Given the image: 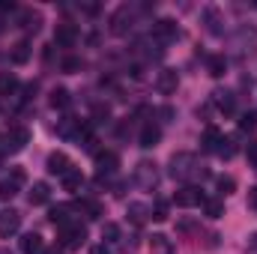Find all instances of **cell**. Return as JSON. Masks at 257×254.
<instances>
[{
	"instance_id": "cell-1",
	"label": "cell",
	"mask_w": 257,
	"mask_h": 254,
	"mask_svg": "<svg viewBox=\"0 0 257 254\" xmlns=\"http://www.w3.org/2000/svg\"><path fill=\"white\" fill-rule=\"evenodd\" d=\"M171 177L174 180H206L209 171L197 162L194 153H174L171 156Z\"/></svg>"
},
{
	"instance_id": "cell-2",
	"label": "cell",
	"mask_w": 257,
	"mask_h": 254,
	"mask_svg": "<svg viewBox=\"0 0 257 254\" xmlns=\"http://www.w3.org/2000/svg\"><path fill=\"white\" fill-rule=\"evenodd\" d=\"M132 24H135V6H117L114 12H111V18H108V30L114 33V36H126L128 30H132Z\"/></svg>"
},
{
	"instance_id": "cell-3",
	"label": "cell",
	"mask_w": 257,
	"mask_h": 254,
	"mask_svg": "<svg viewBox=\"0 0 257 254\" xmlns=\"http://www.w3.org/2000/svg\"><path fill=\"white\" fill-rule=\"evenodd\" d=\"M84 239H87V227H84V224L72 221V224L60 227V248H63V251L81 248V245H84Z\"/></svg>"
},
{
	"instance_id": "cell-4",
	"label": "cell",
	"mask_w": 257,
	"mask_h": 254,
	"mask_svg": "<svg viewBox=\"0 0 257 254\" xmlns=\"http://www.w3.org/2000/svg\"><path fill=\"white\" fill-rule=\"evenodd\" d=\"M27 144H30V129H24V126H12L3 135V150L6 153H21Z\"/></svg>"
},
{
	"instance_id": "cell-5",
	"label": "cell",
	"mask_w": 257,
	"mask_h": 254,
	"mask_svg": "<svg viewBox=\"0 0 257 254\" xmlns=\"http://www.w3.org/2000/svg\"><path fill=\"white\" fill-rule=\"evenodd\" d=\"M177 36H180V27H177V21H171V18H159V21L153 24V39H159L162 45L174 42Z\"/></svg>"
},
{
	"instance_id": "cell-6",
	"label": "cell",
	"mask_w": 257,
	"mask_h": 254,
	"mask_svg": "<svg viewBox=\"0 0 257 254\" xmlns=\"http://www.w3.org/2000/svg\"><path fill=\"white\" fill-rule=\"evenodd\" d=\"M135 183L144 186V189H156V186H159V171H156V165H153V162H138V168H135Z\"/></svg>"
},
{
	"instance_id": "cell-7",
	"label": "cell",
	"mask_w": 257,
	"mask_h": 254,
	"mask_svg": "<svg viewBox=\"0 0 257 254\" xmlns=\"http://www.w3.org/2000/svg\"><path fill=\"white\" fill-rule=\"evenodd\" d=\"M174 200H177V206H183V209H192V206H200L206 197H203V191L197 189V186H183V189L174 194Z\"/></svg>"
},
{
	"instance_id": "cell-8",
	"label": "cell",
	"mask_w": 257,
	"mask_h": 254,
	"mask_svg": "<svg viewBox=\"0 0 257 254\" xmlns=\"http://www.w3.org/2000/svg\"><path fill=\"white\" fill-rule=\"evenodd\" d=\"M45 168H48V174H54V177H60V180H63V177L69 174V171H75V165H72V159H69L66 153H60V150L48 156V162H45Z\"/></svg>"
},
{
	"instance_id": "cell-9",
	"label": "cell",
	"mask_w": 257,
	"mask_h": 254,
	"mask_svg": "<svg viewBox=\"0 0 257 254\" xmlns=\"http://www.w3.org/2000/svg\"><path fill=\"white\" fill-rule=\"evenodd\" d=\"M177 87H180V75H177V69H162L159 78H156V90H159L162 96H171V93H177Z\"/></svg>"
},
{
	"instance_id": "cell-10",
	"label": "cell",
	"mask_w": 257,
	"mask_h": 254,
	"mask_svg": "<svg viewBox=\"0 0 257 254\" xmlns=\"http://www.w3.org/2000/svg\"><path fill=\"white\" fill-rule=\"evenodd\" d=\"M18 227H21V212L18 209H3L0 212V236L9 239L12 233H18Z\"/></svg>"
},
{
	"instance_id": "cell-11",
	"label": "cell",
	"mask_w": 257,
	"mask_h": 254,
	"mask_svg": "<svg viewBox=\"0 0 257 254\" xmlns=\"http://www.w3.org/2000/svg\"><path fill=\"white\" fill-rule=\"evenodd\" d=\"M117 168H120V156H117L114 150L96 153V171H99V177H105V174H114Z\"/></svg>"
},
{
	"instance_id": "cell-12",
	"label": "cell",
	"mask_w": 257,
	"mask_h": 254,
	"mask_svg": "<svg viewBox=\"0 0 257 254\" xmlns=\"http://www.w3.org/2000/svg\"><path fill=\"white\" fill-rule=\"evenodd\" d=\"M54 42H57L60 48H75V42H78V27H75V24H57Z\"/></svg>"
},
{
	"instance_id": "cell-13",
	"label": "cell",
	"mask_w": 257,
	"mask_h": 254,
	"mask_svg": "<svg viewBox=\"0 0 257 254\" xmlns=\"http://www.w3.org/2000/svg\"><path fill=\"white\" fill-rule=\"evenodd\" d=\"M138 141H141V147H144V150H153V147L162 141V129L156 126V123H147V126L141 129Z\"/></svg>"
},
{
	"instance_id": "cell-14",
	"label": "cell",
	"mask_w": 257,
	"mask_h": 254,
	"mask_svg": "<svg viewBox=\"0 0 257 254\" xmlns=\"http://www.w3.org/2000/svg\"><path fill=\"white\" fill-rule=\"evenodd\" d=\"M147 218H153V209H150L147 203H141V200H132V203H128V221L141 227Z\"/></svg>"
},
{
	"instance_id": "cell-15",
	"label": "cell",
	"mask_w": 257,
	"mask_h": 254,
	"mask_svg": "<svg viewBox=\"0 0 257 254\" xmlns=\"http://www.w3.org/2000/svg\"><path fill=\"white\" fill-rule=\"evenodd\" d=\"M236 45L242 51H257V30L254 27H239L236 30Z\"/></svg>"
},
{
	"instance_id": "cell-16",
	"label": "cell",
	"mask_w": 257,
	"mask_h": 254,
	"mask_svg": "<svg viewBox=\"0 0 257 254\" xmlns=\"http://www.w3.org/2000/svg\"><path fill=\"white\" fill-rule=\"evenodd\" d=\"M30 54H33L30 42H27V39H21V42H15V45H12V51H9V60H12L15 66H24L27 60H30Z\"/></svg>"
},
{
	"instance_id": "cell-17",
	"label": "cell",
	"mask_w": 257,
	"mask_h": 254,
	"mask_svg": "<svg viewBox=\"0 0 257 254\" xmlns=\"http://www.w3.org/2000/svg\"><path fill=\"white\" fill-rule=\"evenodd\" d=\"M30 203L33 206H42V203H48L51 200V186L48 183H33V189H30Z\"/></svg>"
},
{
	"instance_id": "cell-18",
	"label": "cell",
	"mask_w": 257,
	"mask_h": 254,
	"mask_svg": "<svg viewBox=\"0 0 257 254\" xmlns=\"http://www.w3.org/2000/svg\"><path fill=\"white\" fill-rule=\"evenodd\" d=\"M203 24H206L209 33L218 36V33H221V12H218L215 6H206V9H203Z\"/></svg>"
},
{
	"instance_id": "cell-19",
	"label": "cell",
	"mask_w": 257,
	"mask_h": 254,
	"mask_svg": "<svg viewBox=\"0 0 257 254\" xmlns=\"http://www.w3.org/2000/svg\"><path fill=\"white\" fill-rule=\"evenodd\" d=\"M150 254H177V248L171 245V239H168V236L153 233V239H150Z\"/></svg>"
},
{
	"instance_id": "cell-20",
	"label": "cell",
	"mask_w": 257,
	"mask_h": 254,
	"mask_svg": "<svg viewBox=\"0 0 257 254\" xmlns=\"http://www.w3.org/2000/svg\"><path fill=\"white\" fill-rule=\"evenodd\" d=\"M21 251L24 254H42L45 251L42 236H39V233H24V239H21Z\"/></svg>"
},
{
	"instance_id": "cell-21",
	"label": "cell",
	"mask_w": 257,
	"mask_h": 254,
	"mask_svg": "<svg viewBox=\"0 0 257 254\" xmlns=\"http://www.w3.org/2000/svg\"><path fill=\"white\" fill-rule=\"evenodd\" d=\"M48 218H51V224H57V227H66V224L75 221V218H72V206H54V209L48 212Z\"/></svg>"
},
{
	"instance_id": "cell-22",
	"label": "cell",
	"mask_w": 257,
	"mask_h": 254,
	"mask_svg": "<svg viewBox=\"0 0 257 254\" xmlns=\"http://www.w3.org/2000/svg\"><path fill=\"white\" fill-rule=\"evenodd\" d=\"M81 189H84V174L75 168V171H69L63 177V191H72L75 194V191H81Z\"/></svg>"
},
{
	"instance_id": "cell-23",
	"label": "cell",
	"mask_w": 257,
	"mask_h": 254,
	"mask_svg": "<svg viewBox=\"0 0 257 254\" xmlns=\"http://www.w3.org/2000/svg\"><path fill=\"white\" fill-rule=\"evenodd\" d=\"M212 102H215V105H218V111H224V114H230V111L236 108V99H233V93H224V90L212 93Z\"/></svg>"
},
{
	"instance_id": "cell-24",
	"label": "cell",
	"mask_w": 257,
	"mask_h": 254,
	"mask_svg": "<svg viewBox=\"0 0 257 254\" xmlns=\"http://www.w3.org/2000/svg\"><path fill=\"white\" fill-rule=\"evenodd\" d=\"M72 105V96H69V90L66 87H57V90H51V108H57V111H66Z\"/></svg>"
},
{
	"instance_id": "cell-25",
	"label": "cell",
	"mask_w": 257,
	"mask_h": 254,
	"mask_svg": "<svg viewBox=\"0 0 257 254\" xmlns=\"http://www.w3.org/2000/svg\"><path fill=\"white\" fill-rule=\"evenodd\" d=\"M206 69H209V75H212V78H221V75H224V69H227V60H224L221 54H212V57L206 60Z\"/></svg>"
},
{
	"instance_id": "cell-26",
	"label": "cell",
	"mask_w": 257,
	"mask_h": 254,
	"mask_svg": "<svg viewBox=\"0 0 257 254\" xmlns=\"http://www.w3.org/2000/svg\"><path fill=\"white\" fill-rule=\"evenodd\" d=\"M215 153H218L221 159H233V156H236V141H233V138H221L218 147H215Z\"/></svg>"
},
{
	"instance_id": "cell-27",
	"label": "cell",
	"mask_w": 257,
	"mask_h": 254,
	"mask_svg": "<svg viewBox=\"0 0 257 254\" xmlns=\"http://www.w3.org/2000/svg\"><path fill=\"white\" fill-rule=\"evenodd\" d=\"M203 212H206L209 218H221V215H224V203H221L218 197H209V200H203Z\"/></svg>"
},
{
	"instance_id": "cell-28",
	"label": "cell",
	"mask_w": 257,
	"mask_h": 254,
	"mask_svg": "<svg viewBox=\"0 0 257 254\" xmlns=\"http://www.w3.org/2000/svg\"><path fill=\"white\" fill-rule=\"evenodd\" d=\"M15 87H18V78H15L12 72H0V96L15 93Z\"/></svg>"
},
{
	"instance_id": "cell-29",
	"label": "cell",
	"mask_w": 257,
	"mask_h": 254,
	"mask_svg": "<svg viewBox=\"0 0 257 254\" xmlns=\"http://www.w3.org/2000/svg\"><path fill=\"white\" fill-rule=\"evenodd\" d=\"M221 138H224V135H221L218 129H215V126H209L206 132H203V147L215 153V147H218V141H221Z\"/></svg>"
},
{
	"instance_id": "cell-30",
	"label": "cell",
	"mask_w": 257,
	"mask_h": 254,
	"mask_svg": "<svg viewBox=\"0 0 257 254\" xmlns=\"http://www.w3.org/2000/svg\"><path fill=\"white\" fill-rule=\"evenodd\" d=\"M39 12H33V9H24L21 12V27H27V30H39Z\"/></svg>"
},
{
	"instance_id": "cell-31",
	"label": "cell",
	"mask_w": 257,
	"mask_h": 254,
	"mask_svg": "<svg viewBox=\"0 0 257 254\" xmlns=\"http://www.w3.org/2000/svg\"><path fill=\"white\" fill-rule=\"evenodd\" d=\"M18 194V183L15 180H0V200H12Z\"/></svg>"
},
{
	"instance_id": "cell-32",
	"label": "cell",
	"mask_w": 257,
	"mask_h": 254,
	"mask_svg": "<svg viewBox=\"0 0 257 254\" xmlns=\"http://www.w3.org/2000/svg\"><path fill=\"white\" fill-rule=\"evenodd\" d=\"M215 189L221 194H233L236 191V180L233 177H215Z\"/></svg>"
},
{
	"instance_id": "cell-33",
	"label": "cell",
	"mask_w": 257,
	"mask_h": 254,
	"mask_svg": "<svg viewBox=\"0 0 257 254\" xmlns=\"http://www.w3.org/2000/svg\"><path fill=\"white\" fill-rule=\"evenodd\" d=\"M102 239H105V242H117V239H120V227H117L114 221H108V224L102 227Z\"/></svg>"
},
{
	"instance_id": "cell-34",
	"label": "cell",
	"mask_w": 257,
	"mask_h": 254,
	"mask_svg": "<svg viewBox=\"0 0 257 254\" xmlns=\"http://www.w3.org/2000/svg\"><path fill=\"white\" fill-rule=\"evenodd\" d=\"M81 209L87 212V218H99V215H102V206H99L96 200H81Z\"/></svg>"
},
{
	"instance_id": "cell-35",
	"label": "cell",
	"mask_w": 257,
	"mask_h": 254,
	"mask_svg": "<svg viewBox=\"0 0 257 254\" xmlns=\"http://www.w3.org/2000/svg\"><path fill=\"white\" fill-rule=\"evenodd\" d=\"M108 117H111V108L108 105H93V120L96 123H105Z\"/></svg>"
},
{
	"instance_id": "cell-36",
	"label": "cell",
	"mask_w": 257,
	"mask_h": 254,
	"mask_svg": "<svg viewBox=\"0 0 257 254\" xmlns=\"http://www.w3.org/2000/svg\"><path fill=\"white\" fill-rule=\"evenodd\" d=\"M239 129H242V132H248V129H257V114H254V111L242 114V120H239Z\"/></svg>"
},
{
	"instance_id": "cell-37",
	"label": "cell",
	"mask_w": 257,
	"mask_h": 254,
	"mask_svg": "<svg viewBox=\"0 0 257 254\" xmlns=\"http://www.w3.org/2000/svg\"><path fill=\"white\" fill-rule=\"evenodd\" d=\"M63 72H78V69H81V60H78V57H63Z\"/></svg>"
},
{
	"instance_id": "cell-38",
	"label": "cell",
	"mask_w": 257,
	"mask_h": 254,
	"mask_svg": "<svg viewBox=\"0 0 257 254\" xmlns=\"http://www.w3.org/2000/svg\"><path fill=\"white\" fill-rule=\"evenodd\" d=\"M153 218H156V221H165V218H168V203H156Z\"/></svg>"
},
{
	"instance_id": "cell-39",
	"label": "cell",
	"mask_w": 257,
	"mask_h": 254,
	"mask_svg": "<svg viewBox=\"0 0 257 254\" xmlns=\"http://www.w3.org/2000/svg\"><path fill=\"white\" fill-rule=\"evenodd\" d=\"M245 156H248V162L257 168V141H248V147H245Z\"/></svg>"
},
{
	"instance_id": "cell-40",
	"label": "cell",
	"mask_w": 257,
	"mask_h": 254,
	"mask_svg": "<svg viewBox=\"0 0 257 254\" xmlns=\"http://www.w3.org/2000/svg\"><path fill=\"white\" fill-rule=\"evenodd\" d=\"M9 180H15V183H18V186H21V183H24V180H27V174H24V171H21V168H12V177H9Z\"/></svg>"
},
{
	"instance_id": "cell-41",
	"label": "cell",
	"mask_w": 257,
	"mask_h": 254,
	"mask_svg": "<svg viewBox=\"0 0 257 254\" xmlns=\"http://www.w3.org/2000/svg\"><path fill=\"white\" fill-rule=\"evenodd\" d=\"M248 206L257 209V186H254V189H248Z\"/></svg>"
},
{
	"instance_id": "cell-42",
	"label": "cell",
	"mask_w": 257,
	"mask_h": 254,
	"mask_svg": "<svg viewBox=\"0 0 257 254\" xmlns=\"http://www.w3.org/2000/svg\"><path fill=\"white\" fill-rule=\"evenodd\" d=\"M159 117H162V120H171V117H174V108H171V105H165V108L159 111Z\"/></svg>"
},
{
	"instance_id": "cell-43",
	"label": "cell",
	"mask_w": 257,
	"mask_h": 254,
	"mask_svg": "<svg viewBox=\"0 0 257 254\" xmlns=\"http://www.w3.org/2000/svg\"><path fill=\"white\" fill-rule=\"evenodd\" d=\"M248 248H251V251H257V233H251V236H248Z\"/></svg>"
},
{
	"instance_id": "cell-44",
	"label": "cell",
	"mask_w": 257,
	"mask_h": 254,
	"mask_svg": "<svg viewBox=\"0 0 257 254\" xmlns=\"http://www.w3.org/2000/svg\"><path fill=\"white\" fill-rule=\"evenodd\" d=\"M177 227H180V230H186V233H189V230H192L194 224H192V221H180V224H177Z\"/></svg>"
},
{
	"instance_id": "cell-45",
	"label": "cell",
	"mask_w": 257,
	"mask_h": 254,
	"mask_svg": "<svg viewBox=\"0 0 257 254\" xmlns=\"http://www.w3.org/2000/svg\"><path fill=\"white\" fill-rule=\"evenodd\" d=\"M90 254H111V251H108V248H105V242H102V245H96Z\"/></svg>"
},
{
	"instance_id": "cell-46",
	"label": "cell",
	"mask_w": 257,
	"mask_h": 254,
	"mask_svg": "<svg viewBox=\"0 0 257 254\" xmlns=\"http://www.w3.org/2000/svg\"><path fill=\"white\" fill-rule=\"evenodd\" d=\"M42 254H63V248H60V245H54V248H45Z\"/></svg>"
}]
</instances>
